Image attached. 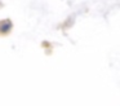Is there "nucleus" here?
I'll return each mask as SVG.
<instances>
[{"label": "nucleus", "mask_w": 120, "mask_h": 106, "mask_svg": "<svg viewBox=\"0 0 120 106\" xmlns=\"http://www.w3.org/2000/svg\"><path fill=\"white\" fill-rule=\"evenodd\" d=\"M11 22H4L3 25L0 26V31H1V32H8L9 30H11Z\"/></svg>", "instance_id": "obj_1"}]
</instances>
